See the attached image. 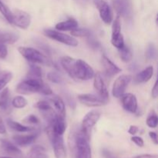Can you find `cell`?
I'll return each mask as SVG.
<instances>
[{
  "mask_svg": "<svg viewBox=\"0 0 158 158\" xmlns=\"http://www.w3.org/2000/svg\"><path fill=\"white\" fill-rule=\"evenodd\" d=\"M62 66L68 75L74 80H89L94 78V69L83 60H75L70 56H63L60 60Z\"/></svg>",
  "mask_w": 158,
  "mask_h": 158,
  "instance_id": "obj_1",
  "label": "cell"
},
{
  "mask_svg": "<svg viewBox=\"0 0 158 158\" xmlns=\"http://www.w3.org/2000/svg\"><path fill=\"white\" fill-rule=\"evenodd\" d=\"M16 91L21 94H32L40 93L44 95H51L52 90L42 79L27 78L19 83L16 86Z\"/></svg>",
  "mask_w": 158,
  "mask_h": 158,
  "instance_id": "obj_2",
  "label": "cell"
},
{
  "mask_svg": "<svg viewBox=\"0 0 158 158\" xmlns=\"http://www.w3.org/2000/svg\"><path fill=\"white\" fill-rule=\"evenodd\" d=\"M18 50L19 53L30 63H40V64L49 65V66L52 65L51 60L38 49L31 47L21 46V47H19Z\"/></svg>",
  "mask_w": 158,
  "mask_h": 158,
  "instance_id": "obj_3",
  "label": "cell"
},
{
  "mask_svg": "<svg viewBox=\"0 0 158 158\" xmlns=\"http://www.w3.org/2000/svg\"><path fill=\"white\" fill-rule=\"evenodd\" d=\"M76 158H92L91 148L89 146V138H88L81 131L75 135Z\"/></svg>",
  "mask_w": 158,
  "mask_h": 158,
  "instance_id": "obj_4",
  "label": "cell"
},
{
  "mask_svg": "<svg viewBox=\"0 0 158 158\" xmlns=\"http://www.w3.org/2000/svg\"><path fill=\"white\" fill-rule=\"evenodd\" d=\"M46 133L53 148L56 158H66V150L63 135H60L54 132L49 125L46 129Z\"/></svg>",
  "mask_w": 158,
  "mask_h": 158,
  "instance_id": "obj_5",
  "label": "cell"
},
{
  "mask_svg": "<svg viewBox=\"0 0 158 158\" xmlns=\"http://www.w3.org/2000/svg\"><path fill=\"white\" fill-rule=\"evenodd\" d=\"M43 32L47 37L56 40L59 43H63V44L73 46V47L78 46V41H77V39H75L72 35L63 33L60 31L53 30V29H45Z\"/></svg>",
  "mask_w": 158,
  "mask_h": 158,
  "instance_id": "obj_6",
  "label": "cell"
},
{
  "mask_svg": "<svg viewBox=\"0 0 158 158\" xmlns=\"http://www.w3.org/2000/svg\"><path fill=\"white\" fill-rule=\"evenodd\" d=\"M100 117V112L98 110H92L85 115L83 117L81 124V130L80 131L88 137H90V131L98 122Z\"/></svg>",
  "mask_w": 158,
  "mask_h": 158,
  "instance_id": "obj_7",
  "label": "cell"
},
{
  "mask_svg": "<svg viewBox=\"0 0 158 158\" xmlns=\"http://www.w3.org/2000/svg\"><path fill=\"white\" fill-rule=\"evenodd\" d=\"M111 43L114 47L118 49H121L125 45L124 39L121 33V21H120V17L119 15L113 23Z\"/></svg>",
  "mask_w": 158,
  "mask_h": 158,
  "instance_id": "obj_8",
  "label": "cell"
},
{
  "mask_svg": "<svg viewBox=\"0 0 158 158\" xmlns=\"http://www.w3.org/2000/svg\"><path fill=\"white\" fill-rule=\"evenodd\" d=\"M131 80H132V77L131 75L124 74V75L120 76L114 83L112 89L113 96L117 98L121 97L125 94V91L129 83H131Z\"/></svg>",
  "mask_w": 158,
  "mask_h": 158,
  "instance_id": "obj_9",
  "label": "cell"
},
{
  "mask_svg": "<svg viewBox=\"0 0 158 158\" xmlns=\"http://www.w3.org/2000/svg\"><path fill=\"white\" fill-rule=\"evenodd\" d=\"M78 100L82 104L89 107H97V106H104L107 103L108 100L100 96L94 95L91 94H80L78 96Z\"/></svg>",
  "mask_w": 158,
  "mask_h": 158,
  "instance_id": "obj_10",
  "label": "cell"
},
{
  "mask_svg": "<svg viewBox=\"0 0 158 158\" xmlns=\"http://www.w3.org/2000/svg\"><path fill=\"white\" fill-rule=\"evenodd\" d=\"M113 6L119 16L131 18L133 13L131 0H113Z\"/></svg>",
  "mask_w": 158,
  "mask_h": 158,
  "instance_id": "obj_11",
  "label": "cell"
},
{
  "mask_svg": "<svg viewBox=\"0 0 158 158\" xmlns=\"http://www.w3.org/2000/svg\"><path fill=\"white\" fill-rule=\"evenodd\" d=\"M12 12V24H14L17 27L21 28L23 29H26L31 23V17L29 13L23 10L15 9Z\"/></svg>",
  "mask_w": 158,
  "mask_h": 158,
  "instance_id": "obj_12",
  "label": "cell"
},
{
  "mask_svg": "<svg viewBox=\"0 0 158 158\" xmlns=\"http://www.w3.org/2000/svg\"><path fill=\"white\" fill-rule=\"evenodd\" d=\"M94 2L98 9L101 19L106 24H110L114 18V14L110 6L103 0H94Z\"/></svg>",
  "mask_w": 158,
  "mask_h": 158,
  "instance_id": "obj_13",
  "label": "cell"
},
{
  "mask_svg": "<svg viewBox=\"0 0 158 158\" xmlns=\"http://www.w3.org/2000/svg\"><path fill=\"white\" fill-rule=\"evenodd\" d=\"M122 105L125 110L130 113H136L137 110V100L135 95L132 94H126L122 96Z\"/></svg>",
  "mask_w": 158,
  "mask_h": 158,
  "instance_id": "obj_14",
  "label": "cell"
},
{
  "mask_svg": "<svg viewBox=\"0 0 158 158\" xmlns=\"http://www.w3.org/2000/svg\"><path fill=\"white\" fill-rule=\"evenodd\" d=\"M94 86L96 90L98 93L99 96L104 98L105 100H108V99H109V94H108L107 88H106V86L105 85L104 80H103L102 76L100 75V73H97V74L94 75Z\"/></svg>",
  "mask_w": 158,
  "mask_h": 158,
  "instance_id": "obj_15",
  "label": "cell"
},
{
  "mask_svg": "<svg viewBox=\"0 0 158 158\" xmlns=\"http://www.w3.org/2000/svg\"><path fill=\"white\" fill-rule=\"evenodd\" d=\"M40 132L35 131V133L28 135H15L12 137L14 142L16 145L20 147H27L32 144L38 137Z\"/></svg>",
  "mask_w": 158,
  "mask_h": 158,
  "instance_id": "obj_16",
  "label": "cell"
},
{
  "mask_svg": "<svg viewBox=\"0 0 158 158\" xmlns=\"http://www.w3.org/2000/svg\"><path fill=\"white\" fill-rule=\"evenodd\" d=\"M49 126L52 127L54 132L60 135H63L66 129V123L65 121V118L60 117L57 114H56L53 120L49 123Z\"/></svg>",
  "mask_w": 158,
  "mask_h": 158,
  "instance_id": "obj_17",
  "label": "cell"
},
{
  "mask_svg": "<svg viewBox=\"0 0 158 158\" xmlns=\"http://www.w3.org/2000/svg\"><path fill=\"white\" fill-rule=\"evenodd\" d=\"M102 63H103V68H104L106 75L109 76V77L115 76L116 74L119 73L122 71V69L120 67H118L115 63H113L106 56H103L102 57Z\"/></svg>",
  "mask_w": 158,
  "mask_h": 158,
  "instance_id": "obj_18",
  "label": "cell"
},
{
  "mask_svg": "<svg viewBox=\"0 0 158 158\" xmlns=\"http://www.w3.org/2000/svg\"><path fill=\"white\" fill-rule=\"evenodd\" d=\"M0 145L1 148L6 154L9 155L14 156V157H18L21 155L22 152L15 144L11 143L10 141L6 140H0Z\"/></svg>",
  "mask_w": 158,
  "mask_h": 158,
  "instance_id": "obj_19",
  "label": "cell"
},
{
  "mask_svg": "<svg viewBox=\"0 0 158 158\" xmlns=\"http://www.w3.org/2000/svg\"><path fill=\"white\" fill-rule=\"evenodd\" d=\"M10 106V94L9 88H5L0 94V111L2 113H7L9 111Z\"/></svg>",
  "mask_w": 158,
  "mask_h": 158,
  "instance_id": "obj_20",
  "label": "cell"
},
{
  "mask_svg": "<svg viewBox=\"0 0 158 158\" xmlns=\"http://www.w3.org/2000/svg\"><path fill=\"white\" fill-rule=\"evenodd\" d=\"M6 123H7L8 127H9L11 130L15 131V132L27 133L33 132V131H35V128L24 126V125L21 124V123H18V122L14 121V120H11V119H8V120H6Z\"/></svg>",
  "mask_w": 158,
  "mask_h": 158,
  "instance_id": "obj_21",
  "label": "cell"
},
{
  "mask_svg": "<svg viewBox=\"0 0 158 158\" xmlns=\"http://www.w3.org/2000/svg\"><path fill=\"white\" fill-rule=\"evenodd\" d=\"M153 75H154V67L152 66H150L137 74L135 77V81L138 83H146L151 80Z\"/></svg>",
  "mask_w": 158,
  "mask_h": 158,
  "instance_id": "obj_22",
  "label": "cell"
},
{
  "mask_svg": "<svg viewBox=\"0 0 158 158\" xmlns=\"http://www.w3.org/2000/svg\"><path fill=\"white\" fill-rule=\"evenodd\" d=\"M78 26V23L73 18H69L67 20L63 22H60L56 25V29L59 31H69L73 30Z\"/></svg>",
  "mask_w": 158,
  "mask_h": 158,
  "instance_id": "obj_23",
  "label": "cell"
},
{
  "mask_svg": "<svg viewBox=\"0 0 158 158\" xmlns=\"http://www.w3.org/2000/svg\"><path fill=\"white\" fill-rule=\"evenodd\" d=\"M51 102L53 103V106L56 110V114L62 117H66V107H65V103L61 97L59 96H53L51 98Z\"/></svg>",
  "mask_w": 158,
  "mask_h": 158,
  "instance_id": "obj_24",
  "label": "cell"
},
{
  "mask_svg": "<svg viewBox=\"0 0 158 158\" xmlns=\"http://www.w3.org/2000/svg\"><path fill=\"white\" fill-rule=\"evenodd\" d=\"M19 35L16 33L9 31H4L0 29V43L4 44H13L18 40Z\"/></svg>",
  "mask_w": 158,
  "mask_h": 158,
  "instance_id": "obj_25",
  "label": "cell"
},
{
  "mask_svg": "<svg viewBox=\"0 0 158 158\" xmlns=\"http://www.w3.org/2000/svg\"><path fill=\"white\" fill-rule=\"evenodd\" d=\"M28 158H48L46 149L43 146L35 145L32 147V149L28 154Z\"/></svg>",
  "mask_w": 158,
  "mask_h": 158,
  "instance_id": "obj_26",
  "label": "cell"
},
{
  "mask_svg": "<svg viewBox=\"0 0 158 158\" xmlns=\"http://www.w3.org/2000/svg\"><path fill=\"white\" fill-rule=\"evenodd\" d=\"M119 53H120V57L122 60V61L124 63H128L132 60V52L130 49V48L127 46L124 45L121 49H118Z\"/></svg>",
  "mask_w": 158,
  "mask_h": 158,
  "instance_id": "obj_27",
  "label": "cell"
},
{
  "mask_svg": "<svg viewBox=\"0 0 158 158\" xmlns=\"http://www.w3.org/2000/svg\"><path fill=\"white\" fill-rule=\"evenodd\" d=\"M27 78L42 79V69L39 66L32 63L30 65L29 70L27 73Z\"/></svg>",
  "mask_w": 158,
  "mask_h": 158,
  "instance_id": "obj_28",
  "label": "cell"
},
{
  "mask_svg": "<svg viewBox=\"0 0 158 158\" xmlns=\"http://www.w3.org/2000/svg\"><path fill=\"white\" fill-rule=\"evenodd\" d=\"M0 12L2 14L3 16L5 17V19H6L9 23L12 24V12L9 10V8H8L1 0H0Z\"/></svg>",
  "mask_w": 158,
  "mask_h": 158,
  "instance_id": "obj_29",
  "label": "cell"
},
{
  "mask_svg": "<svg viewBox=\"0 0 158 158\" xmlns=\"http://www.w3.org/2000/svg\"><path fill=\"white\" fill-rule=\"evenodd\" d=\"M12 74L11 72H2L0 73V90L4 89L7 83L11 81Z\"/></svg>",
  "mask_w": 158,
  "mask_h": 158,
  "instance_id": "obj_30",
  "label": "cell"
},
{
  "mask_svg": "<svg viewBox=\"0 0 158 158\" xmlns=\"http://www.w3.org/2000/svg\"><path fill=\"white\" fill-rule=\"evenodd\" d=\"M27 103L28 102L26 100V99L22 97V96H17V97H14V99L12 101V106L15 108H17V109L24 108L27 105Z\"/></svg>",
  "mask_w": 158,
  "mask_h": 158,
  "instance_id": "obj_31",
  "label": "cell"
},
{
  "mask_svg": "<svg viewBox=\"0 0 158 158\" xmlns=\"http://www.w3.org/2000/svg\"><path fill=\"white\" fill-rule=\"evenodd\" d=\"M145 56L148 60H153L157 57V49L154 43H150L145 52Z\"/></svg>",
  "mask_w": 158,
  "mask_h": 158,
  "instance_id": "obj_32",
  "label": "cell"
},
{
  "mask_svg": "<svg viewBox=\"0 0 158 158\" xmlns=\"http://www.w3.org/2000/svg\"><path fill=\"white\" fill-rule=\"evenodd\" d=\"M147 125L151 128L157 127L158 123V118L156 113L154 111H151V114L148 117V119L146 120Z\"/></svg>",
  "mask_w": 158,
  "mask_h": 158,
  "instance_id": "obj_33",
  "label": "cell"
},
{
  "mask_svg": "<svg viewBox=\"0 0 158 158\" xmlns=\"http://www.w3.org/2000/svg\"><path fill=\"white\" fill-rule=\"evenodd\" d=\"M35 107L37 109L40 110V111H42L43 113L49 112V111L52 110V108L51 106L50 103H48L46 100H41V101H39L35 103Z\"/></svg>",
  "mask_w": 158,
  "mask_h": 158,
  "instance_id": "obj_34",
  "label": "cell"
},
{
  "mask_svg": "<svg viewBox=\"0 0 158 158\" xmlns=\"http://www.w3.org/2000/svg\"><path fill=\"white\" fill-rule=\"evenodd\" d=\"M90 33V31L86 29H77V28H76L75 29L71 31V35L79 37H87Z\"/></svg>",
  "mask_w": 158,
  "mask_h": 158,
  "instance_id": "obj_35",
  "label": "cell"
},
{
  "mask_svg": "<svg viewBox=\"0 0 158 158\" xmlns=\"http://www.w3.org/2000/svg\"><path fill=\"white\" fill-rule=\"evenodd\" d=\"M87 41H88V44L89 46H90L92 49H97L100 47V43L95 37L94 36V35H92V33L89 34L87 37Z\"/></svg>",
  "mask_w": 158,
  "mask_h": 158,
  "instance_id": "obj_36",
  "label": "cell"
},
{
  "mask_svg": "<svg viewBox=\"0 0 158 158\" xmlns=\"http://www.w3.org/2000/svg\"><path fill=\"white\" fill-rule=\"evenodd\" d=\"M47 78L49 81L53 83H61L63 81V79L60 74L56 72H49L47 74Z\"/></svg>",
  "mask_w": 158,
  "mask_h": 158,
  "instance_id": "obj_37",
  "label": "cell"
},
{
  "mask_svg": "<svg viewBox=\"0 0 158 158\" xmlns=\"http://www.w3.org/2000/svg\"><path fill=\"white\" fill-rule=\"evenodd\" d=\"M23 122L26 123H30V124H38L40 123V120L36 116L30 114V115L27 116L26 118L23 119Z\"/></svg>",
  "mask_w": 158,
  "mask_h": 158,
  "instance_id": "obj_38",
  "label": "cell"
},
{
  "mask_svg": "<svg viewBox=\"0 0 158 158\" xmlns=\"http://www.w3.org/2000/svg\"><path fill=\"white\" fill-rule=\"evenodd\" d=\"M8 55L7 46L4 43H0V59H6Z\"/></svg>",
  "mask_w": 158,
  "mask_h": 158,
  "instance_id": "obj_39",
  "label": "cell"
},
{
  "mask_svg": "<svg viewBox=\"0 0 158 158\" xmlns=\"http://www.w3.org/2000/svg\"><path fill=\"white\" fill-rule=\"evenodd\" d=\"M131 140L135 143L137 146L140 147V148H142L144 145V142H143V140L140 137H138V136H134V137H131Z\"/></svg>",
  "mask_w": 158,
  "mask_h": 158,
  "instance_id": "obj_40",
  "label": "cell"
},
{
  "mask_svg": "<svg viewBox=\"0 0 158 158\" xmlns=\"http://www.w3.org/2000/svg\"><path fill=\"white\" fill-rule=\"evenodd\" d=\"M102 154H103L104 158H119L117 156L114 155L112 152H110V151L106 149H103L102 151Z\"/></svg>",
  "mask_w": 158,
  "mask_h": 158,
  "instance_id": "obj_41",
  "label": "cell"
},
{
  "mask_svg": "<svg viewBox=\"0 0 158 158\" xmlns=\"http://www.w3.org/2000/svg\"><path fill=\"white\" fill-rule=\"evenodd\" d=\"M138 131L139 128L137 127V126H135V125H131V126L130 127L129 130H128V133H129L130 134H131V135H135V134L138 132Z\"/></svg>",
  "mask_w": 158,
  "mask_h": 158,
  "instance_id": "obj_42",
  "label": "cell"
},
{
  "mask_svg": "<svg viewBox=\"0 0 158 158\" xmlns=\"http://www.w3.org/2000/svg\"><path fill=\"white\" fill-rule=\"evenodd\" d=\"M151 94H152V97L154 98H157L158 96V87H157V81L155 82L154 85V87L152 88V92H151Z\"/></svg>",
  "mask_w": 158,
  "mask_h": 158,
  "instance_id": "obj_43",
  "label": "cell"
},
{
  "mask_svg": "<svg viewBox=\"0 0 158 158\" xmlns=\"http://www.w3.org/2000/svg\"><path fill=\"white\" fill-rule=\"evenodd\" d=\"M149 136L151 137V139L152 140V141L155 143L156 145L158 143V140H157V133L155 132H150L149 133Z\"/></svg>",
  "mask_w": 158,
  "mask_h": 158,
  "instance_id": "obj_44",
  "label": "cell"
},
{
  "mask_svg": "<svg viewBox=\"0 0 158 158\" xmlns=\"http://www.w3.org/2000/svg\"><path fill=\"white\" fill-rule=\"evenodd\" d=\"M6 134V128L5 127L3 120L2 117H0V134Z\"/></svg>",
  "mask_w": 158,
  "mask_h": 158,
  "instance_id": "obj_45",
  "label": "cell"
},
{
  "mask_svg": "<svg viewBox=\"0 0 158 158\" xmlns=\"http://www.w3.org/2000/svg\"><path fill=\"white\" fill-rule=\"evenodd\" d=\"M134 158H157V154H141Z\"/></svg>",
  "mask_w": 158,
  "mask_h": 158,
  "instance_id": "obj_46",
  "label": "cell"
},
{
  "mask_svg": "<svg viewBox=\"0 0 158 158\" xmlns=\"http://www.w3.org/2000/svg\"><path fill=\"white\" fill-rule=\"evenodd\" d=\"M0 158H12V157H1V156H0Z\"/></svg>",
  "mask_w": 158,
  "mask_h": 158,
  "instance_id": "obj_47",
  "label": "cell"
}]
</instances>
